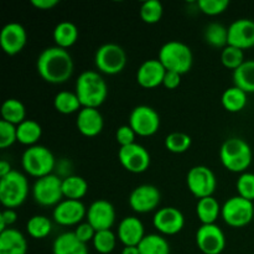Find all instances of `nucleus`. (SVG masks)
<instances>
[{
  "instance_id": "1",
  "label": "nucleus",
  "mask_w": 254,
  "mask_h": 254,
  "mask_svg": "<svg viewBox=\"0 0 254 254\" xmlns=\"http://www.w3.org/2000/svg\"><path fill=\"white\" fill-rule=\"evenodd\" d=\"M36 69L40 77L47 83L62 84L68 81L73 74L74 64L67 50L52 46L42 50L39 55Z\"/></svg>"
},
{
  "instance_id": "2",
  "label": "nucleus",
  "mask_w": 254,
  "mask_h": 254,
  "mask_svg": "<svg viewBox=\"0 0 254 254\" xmlns=\"http://www.w3.org/2000/svg\"><path fill=\"white\" fill-rule=\"evenodd\" d=\"M74 89L82 108L98 109L108 97V84L97 71L82 72L77 78Z\"/></svg>"
},
{
  "instance_id": "3",
  "label": "nucleus",
  "mask_w": 254,
  "mask_h": 254,
  "mask_svg": "<svg viewBox=\"0 0 254 254\" xmlns=\"http://www.w3.org/2000/svg\"><path fill=\"white\" fill-rule=\"evenodd\" d=\"M220 160L223 168L231 173H246L253 160L250 144L242 138H228L220 149Z\"/></svg>"
},
{
  "instance_id": "4",
  "label": "nucleus",
  "mask_w": 254,
  "mask_h": 254,
  "mask_svg": "<svg viewBox=\"0 0 254 254\" xmlns=\"http://www.w3.org/2000/svg\"><path fill=\"white\" fill-rule=\"evenodd\" d=\"M159 61L166 71H173L179 74L188 73L193 64V55L190 47L181 41H169L159 50Z\"/></svg>"
},
{
  "instance_id": "5",
  "label": "nucleus",
  "mask_w": 254,
  "mask_h": 254,
  "mask_svg": "<svg viewBox=\"0 0 254 254\" xmlns=\"http://www.w3.org/2000/svg\"><path fill=\"white\" fill-rule=\"evenodd\" d=\"M29 181L17 170L0 178V202L5 208L20 207L29 196Z\"/></svg>"
},
{
  "instance_id": "6",
  "label": "nucleus",
  "mask_w": 254,
  "mask_h": 254,
  "mask_svg": "<svg viewBox=\"0 0 254 254\" xmlns=\"http://www.w3.org/2000/svg\"><path fill=\"white\" fill-rule=\"evenodd\" d=\"M21 165L30 176L41 179L51 175L56 165V160L49 148L44 145H34L22 153Z\"/></svg>"
},
{
  "instance_id": "7",
  "label": "nucleus",
  "mask_w": 254,
  "mask_h": 254,
  "mask_svg": "<svg viewBox=\"0 0 254 254\" xmlns=\"http://www.w3.org/2000/svg\"><path fill=\"white\" fill-rule=\"evenodd\" d=\"M221 217L227 226L232 228H242L253 222L254 203L241 196L228 198L222 206Z\"/></svg>"
},
{
  "instance_id": "8",
  "label": "nucleus",
  "mask_w": 254,
  "mask_h": 254,
  "mask_svg": "<svg viewBox=\"0 0 254 254\" xmlns=\"http://www.w3.org/2000/svg\"><path fill=\"white\" fill-rule=\"evenodd\" d=\"M94 64L101 73L114 76L126 68L127 54L119 45L104 44L97 49L94 55Z\"/></svg>"
},
{
  "instance_id": "9",
  "label": "nucleus",
  "mask_w": 254,
  "mask_h": 254,
  "mask_svg": "<svg viewBox=\"0 0 254 254\" xmlns=\"http://www.w3.org/2000/svg\"><path fill=\"white\" fill-rule=\"evenodd\" d=\"M32 198L42 207H56L62 200V179L51 174L37 179L32 186Z\"/></svg>"
},
{
  "instance_id": "10",
  "label": "nucleus",
  "mask_w": 254,
  "mask_h": 254,
  "mask_svg": "<svg viewBox=\"0 0 254 254\" xmlns=\"http://www.w3.org/2000/svg\"><path fill=\"white\" fill-rule=\"evenodd\" d=\"M188 189L196 198L210 197L217 188V179L215 173L208 166L197 165L189 170L186 176Z\"/></svg>"
},
{
  "instance_id": "11",
  "label": "nucleus",
  "mask_w": 254,
  "mask_h": 254,
  "mask_svg": "<svg viewBox=\"0 0 254 254\" xmlns=\"http://www.w3.org/2000/svg\"><path fill=\"white\" fill-rule=\"evenodd\" d=\"M129 126L136 135L151 136L160 128V116L154 108L141 104L129 114Z\"/></svg>"
},
{
  "instance_id": "12",
  "label": "nucleus",
  "mask_w": 254,
  "mask_h": 254,
  "mask_svg": "<svg viewBox=\"0 0 254 254\" xmlns=\"http://www.w3.org/2000/svg\"><path fill=\"white\" fill-rule=\"evenodd\" d=\"M161 193L156 186L150 184L139 185L130 192L128 198L129 206L136 213H149L159 207Z\"/></svg>"
},
{
  "instance_id": "13",
  "label": "nucleus",
  "mask_w": 254,
  "mask_h": 254,
  "mask_svg": "<svg viewBox=\"0 0 254 254\" xmlns=\"http://www.w3.org/2000/svg\"><path fill=\"white\" fill-rule=\"evenodd\" d=\"M118 159L121 165L131 174L145 173L151 161L149 151L136 143L119 149Z\"/></svg>"
},
{
  "instance_id": "14",
  "label": "nucleus",
  "mask_w": 254,
  "mask_h": 254,
  "mask_svg": "<svg viewBox=\"0 0 254 254\" xmlns=\"http://www.w3.org/2000/svg\"><path fill=\"white\" fill-rule=\"evenodd\" d=\"M196 246L203 254H221L226 248V236L217 225H201L196 232Z\"/></svg>"
},
{
  "instance_id": "15",
  "label": "nucleus",
  "mask_w": 254,
  "mask_h": 254,
  "mask_svg": "<svg viewBox=\"0 0 254 254\" xmlns=\"http://www.w3.org/2000/svg\"><path fill=\"white\" fill-rule=\"evenodd\" d=\"M87 216V208L82 201L62 200L52 211V218L60 226H78Z\"/></svg>"
},
{
  "instance_id": "16",
  "label": "nucleus",
  "mask_w": 254,
  "mask_h": 254,
  "mask_svg": "<svg viewBox=\"0 0 254 254\" xmlns=\"http://www.w3.org/2000/svg\"><path fill=\"white\" fill-rule=\"evenodd\" d=\"M154 228L159 233L165 236H175L181 232L185 226V217L183 212L176 207L159 208L153 218Z\"/></svg>"
},
{
  "instance_id": "17",
  "label": "nucleus",
  "mask_w": 254,
  "mask_h": 254,
  "mask_svg": "<svg viewBox=\"0 0 254 254\" xmlns=\"http://www.w3.org/2000/svg\"><path fill=\"white\" fill-rule=\"evenodd\" d=\"M26 42V30L19 22H9L0 30V47L9 56L20 54Z\"/></svg>"
},
{
  "instance_id": "18",
  "label": "nucleus",
  "mask_w": 254,
  "mask_h": 254,
  "mask_svg": "<svg viewBox=\"0 0 254 254\" xmlns=\"http://www.w3.org/2000/svg\"><path fill=\"white\" fill-rule=\"evenodd\" d=\"M86 218L96 231L111 230L116 222V210L109 201L97 200L87 208Z\"/></svg>"
},
{
  "instance_id": "19",
  "label": "nucleus",
  "mask_w": 254,
  "mask_h": 254,
  "mask_svg": "<svg viewBox=\"0 0 254 254\" xmlns=\"http://www.w3.org/2000/svg\"><path fill=\"white\" fill-rule=\"evenodd\" d=\"M228 45L241 50L254 47V20L238 19L228 26Z\"/></svg>"
},
{
  "instance_id": "20",
  "label": "nucleus",
  "mask_w": 254,
  "mask_h": 254,
  "mask_svg": "<svg viewBox=\"0 0 254 254\" xmlns=\"http://www.w3.org/2000/svg\"><path fill=\"white\" fill-rule=\"evenodd\" d=\"M166 69L158 59L144 61L136 71V82L145 89H153L163 86Z\"/></svg>"
},
{
  "instance_id": "21",
  "label": "nucleus",
  "mask_w": 254,
  "mask_h": 254,
  "mask_svg": "<svg viewBox=\"0 0 254 254\" xmlns=\"http://www.w3.org/2000/svg\"><path fill=\"white\" fill-rule=\"evenodd\" d=\"M145 236L143 222L135 216H127L119 222L117 237L124 247H138Z\"/></svg>"
},
{
  "instance_id": "22",
  "label": "nucleus",
  "mask_w": 254,
  "mask_h": 254,
  "mask_svg": "<svg viewBox=\"0 0 254 254\" xmlns=\"http://www.w3.org/2000/svg\"><path fill=\"white\" fill-rule=\"evenodd\" d=\"M76 126L82 135L87 138H93L103 130V116L97 108H82L77 113Z\"/></svg>"
},
{
  "instance_id": "23",
  "label": "nucleus",
  "mask_w": 254,
  "mask_h": 254,
  "mask_svg": "<svg viewBox=\"0 0 254 254\" xmlns=\"http://www.w3.org/2000/svg\"><path fill=\"white\" fill-rule=\"evenodd\" d=\"M27 242L25 236L15 228L0 232V254H26Z\"/></svg>"
},
{
  "instance_id": "24",
  "label": "nucleus",
  "mask_w": 254,
  "mask_h": 254,
  "mask_svg": "<svg viewBox=\"0 0 254 254\" xmlns=\"http://www.w3.org/2000/svg\"><path fill=\"white\" fill-rule=\"evenodd\" d=\"M54 254H88L87 245L78 240L73 232H64L54 241Z\"/></svg>"
},
{
  "instance_id": "25",
  "label": "nucleus",
  "mask_w": 254,
  "mask_h": 254,
  "mask_svg": "<svg viewBox=\"0 0 254 254\" xmlns=\"http://www.w3.org/2000/svg\"><path fill=\"white\" fill-rule=\"evenodd\" d=\"M221 210L222 206L213 196L201 198L196 205V215L202 225H215L221 216Z\"/></svg>"
},
{
  "instance_id": "26",
  "label": "nucleus",
  "mask_w": 254,
  "mask_h": 254,
  "mask_svg": "<svg viewBox=\"0 0 254 254\" xmlns=\"http://www.w3.org/2000/svg\"><path fill=\"white\" fill-rule=\"evenodd\" d=\"M79 36L78 27L69 21H61L54 30V41L61 49H69L77 42Z\"/></svg>"
},
{
  "instance_id": "27",
  "label": "nucleus",
  "mask_w": 254,
  "mask_h": 254,
  "mask_svg": "<svg viewBox=\"0 0 254 254\" xmlns=\"http://www.w3.org/2000/svg\"><path fill=\"white\" fill-rule=\"evenodd\" d=\"M88 183L82 176L68 175L62 179V193L67 200L81 201L87 195Z\"/></svg>"
},
{
  "instance_id": "28",
  "label": "nucleus",
  "mask_w": 254,
  "mask_h": 254,
  "mask_svg": "<svg viewBox=\"0 0 254 254\" xmlns=\"http://www.w3.org/2000/svg\"><path fill=\"white\" fill-rule=\"evenodd\" d=\"M222 107L230 113H238L243 111L248 103V96L245 91L238 87L232 86L226 89L221 97Z\"/></svg>"
},
{
  "instance_id": "29",
  "label": "nucleus",
  "mask_w": 254,
  "mask_h": 254,
  "mask_svg": "<svg viewBox=\"0 0 254 254\" xmlns=\"http://www.w3.org/2000/svg\"><path fill=\"white\" fill-rule=\"evenodd\" d=\"M233 86L246 93H254V60H246L241 67L233 71Z\"/></svg>"
},
{
  "instance_id": "30",
  "label": "nucleus",
  "mask_w": 254,
  "mask_h": 254,
  "mask_svg": "<svg viewBox=\"0 0 254 254\" xmlns=\"http://www.w3.org/2000/svg\"><path fill=\"white\" fill-rule=\"evenodd\" d=\"M17 141L22 145L34 146L42 135V128L40 123L34 119H26L16 127Z\"/></svg>"
},
{
  "instance_id": "31",
  "label": "nucleus",
  "mask_w": 254,
  "mask_h": 254,
  "mask_svg": "<svg viewBox=\"0 0 254 254\" xmlns=\"http://www.w3.org/2000/svg\"><path fill=\"white\" fill-rule=\"evenodd\" d=\"M1 121L11 123L14 126H19L22 122L26 121V109L22 102L16 98H9L1 106Z\"/></svg>"
},
{
  "instance_id": "32",
  "label": "nucleus",
  "mask_w": 254,
  "mask_h": 254,
  "mask_svg": "<svg viewBox=\"0 0 254 254\" xmlns=\"http://www.w3.org/2000/svg\"><path fill=\"white\" fill-rule=\"evenodd\" d=\"M54 107L59 113L72 114L78 113L82 109V104L74 92L61 91L55 96Z\"/></svg>"
},
{
  "instance_id": "33",
  "label": "nucleus",
  "mask_w": 254,
  "mask_h": 254,
  "mask_svg": "<svg viewBox=\"0 0 254 254\" xmlns=\"http://www.w3.org/2000/svg\"><path fill=\"white\" fill-rule=\"evenodd\" d=\"M140 254H170V245L161 235H146L138 246Z\"/></svg>"
},
{
  "instance_id": "34",
  "label": "nucleus",
  "mask_w": 254,
  "mask_h": 254,
  "mask_svg": "<svg viewBox=\"0 0 254 254\" xmlns=\"http://www.w3.org/2000/svg\"><path fill=\"white\" fill-rule=\"evenodd\" d=\"M205 41L215 49H225L228 46V27L220 22H211L203 32Z\"/></svg>"
},
{
  "instance_id": "35",
  "label": "nucleus",
  "mask_w": 254,
  "mask_h": 254,
  "mask_svg": "<svg viewBox=\"0 0 254 254\" xmlns=\"http://www.w3.org/2000/svg\"><path fill=\"white\" fill-rule=\"evenodd\" d=\"M26 231L34 240H44L51 233L52 222L49 217L42 215L32 216L26 223Z\"/></svg>"
},
{
  "instance_id": "36",
  "label": "nucleus",
  "mask_w": 254,
  "mask_h": 254,
  "mask_svg": "<svg viewBox=\"0 0 254 254\" xmlns=\"http://www.w3.org/2000/svg\"><path fill=\"white\" fill-rule=\"evenodd\" d=\"M164 144L170 153L183 154L191 148L192 139L189 134L183 133V131H174L166 136Z\"/></svg>"
},
{
  "instance_id": "37",
  "label": "nucleus",
  "mask_w": 254,
  "mask_h": 254,
  "mask_svg": "<svg viewBox=\"0 0 254 254\" xmlns=\"http://www.w3.org/2000/svg\"><path fill=\"white\" fill-rule=\"evenodd\" d=\"M117 236L112 232V230L97 231L94 236L93 247L94 250L101 254H109L114 251L117 246Z\"/></svg>"
},
{
  "instance_id": "38",
  "label": "nucleus",
  "mask_w": 254,
  "mask_h": 254,
  "mask_svg": "<svg viewBox=\"0 0 254 254\" xmlns=\"http://www.w3.org/2000/svg\"><path fill=\"white\" fill-rule=\"evenodd\" d=\"M139 14H140L141 20H143L145 24H156V22L160 21L161 17H163V4H161L160 1H158V0H148V1L141 4Z\"/></svg>"
},
{
  "instance_id": "39",
  "label": "nucleus",
  "mask_w": 254,
  "mask_h": 254,
  "mask_svg": "<svg viewBox=\"0 0 254 254\" xmlns=\"http://www.w3.org/2000/svg\"><path fill=\"white\" fill-rule=\"evenodd\" d=\"M245 61V52H243V50L237 49V47L228 45L221 52V62L228 69L236 71L238 67L242 66Z\"/></svg>"
},
{
  "instance_id": "40",
  "label": "nucleus",
  "mask_w": 254,
  "mask_h": 254,
  "mask_svg": "<svg viewBox=\"0 0 254 254\" xmlns=\"http://www.w3.org/2000/svg\"><path fill=\"white\" fill-rule=\"evenodd\" d=\"M238 196L246 198L248 201H254V174L253 173H243L238 178L236 183Z\"/></svg>"
},
{
  "instance_id": "41",
  "label": "nucleus",
  "mask_w": 254,
  "mask_h": 254,
  "mask_svg": "<svg viewBox=\"0 0 254 254\" xmlns=\"http://www.w3.org/2000/svg\"><path fill=\"white\" fill-rule=\"evenodd\" d=\"M230 6L228 0H198L197 7L201 12L208 16H216L227 10Z\"/></svg>"
},
{
  "instance_id": "42",
  "label": "nucleus",
  "mask_w": 254,
  "mask_h": 254,
  "mask_svg": "<svg viewBox=\"0 0 254 254\" xmlns=\"http://www.w3.org/2000/svg\"><path fill=\"white\" fill-rule=\"evenodd\" d=\"M15 141H17L16 126L0 121V148H10Z\"/></svg>"
},
{
  "instance_id": "43",
  "label": "nucleus",
  "mask_w": 254,
  "mask_h": 254,
  "mask_svg": "<svg viewBox=\"0 0 254 254\" xmlns=\"http://www.w3.org/2000/svg\"><path fill=\"white\" fill-rule=\"evenodd\" d=\"M135 136H136L135 131L131 129V127L129 126V124L119 127L116 131L117 143L121 145V148L131 145V144L135 143Z\"/></svg>"
},
{
  "instance_id": "44",
  "label": "nucleus",
  "mask_w": 254,
  "mask_h": 254,
  "mask_svg": "<svg viewBox=\"0 0 254 254\" xmlns=\"http://www.w3.org/2000/svg\"><path fill=\"white\" fill-rule=\"evenodd\" d=\"M96 232L97 231L94 230L88 222L79 223L78 226H76V230L73 231L74 236H76L81 242H83L84 245H87L88 242H92V241H93Z\"/></svg>"
},
{
  "instance_id": "45",
  "label": "nucleus",
  "mask_w": 254,
  "mask_h": 254,
  "mask_svg": "<svg viewBox=\"0 0 254 254\" xmlns=\"http://www.w3.org/2000/svg\"><path fill=\"white\" fill-rule=\"evenodd\" d=\"M17 220V213L15 210L11 208H5L1 213H0V232L6 230L7 227L14 225Z\"/></svg>"
},
{
  "instance_id": "46",
  "label": "nucleus",
  "mask_w": 254,
  "mask_h": 254,
  "mask_svg": "<svg viewBox=\"0 0 254 254\" xmlns=\"http://www.w3.org/2000/svg\"><path fill=\"white\" fill-rule=\"evenodd\" d=\"M181 83V74L176 73L173 71H166L165 77H164L163 86L166 89H176Z\"/></svg>"
},
{
  "instance_id": "47",
  "label": "nucleus",
  "mask_w": 254,
  "mask_h": 254,
  "mask_svg": "<svg viewBox=\"0 0 254 254\" xmlns=\"http://www.w3.org/2000/svg\"><path fill=\"white\" fill-rule=\"evenodd\" d=\"M31 5L39 10H51L59 5V0H31Z\"/></svg>"
},
{
  "instance_id": "48",
  "label": "nucleus",
  "mask_w": 254,
  "mask_h": 254,
  "mask_svg": "<svg viewBox=\"0 0 254 254\" xmlns=\"http://www.w3.org/2000/svg\"><path fill=\"white\" fill-rule=\"evenodd\" d=\"M12 171L11 165H10L9 161L1 160L0 161V178H4L7 174H10Z\"/></svg>"
},
{
  "instance_id": "49",
  "label": "nucleus",
  "mask_w": 254,
  "mask_h": 254,
  "mask_svg": "<svg viewBox=\"0 0 254 254\" xmlns=\"http://www.w3.org/2000/svg\"><path fill=\"white\" fill-rule=\"evenodd\" d=\"M121 254H140L138 247H124Z\"/></svg>"
},
{
  "instance_id": "50",
  "label": "nucleus",
  "mask_w": 254,
  "mask_h": 254,
  "mask_svg": "<svg viewBox=\"0 0 254 254\" xmlns=\"http://www.w3.org/2000/svg\"><path fill=\"white\" fill-rule=\"evenodd\" d=\"M253 222H254V218H253Z\"/></svg>"
}]
</instances>
